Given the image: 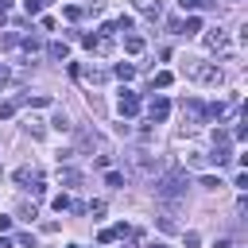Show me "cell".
I'll return each instance as SVG.
<instances>
[{
    "label": "cell",
    "instance_id": "6da1fadb",
    "mask_svg": "<svg viewBox=\"0 0 248 248\" xmlns=\"http://www.w3.org/2000/svg\"><path fill=\"white\" fill-rule=\"evenodd\" d=\"M186 186H190V174L186 170H167V174H159L155 194L163 202H178V198H186Z\"/></svg>",
    "mask_w": 248,
    "mask_h": 248
},
{
    "label": "cell",
    "instance_id": "7a4b0ae2",
    "mask_svg": "<svg viewBox=\"0 0 248 248\" xmlns=\"http://www.w3.org/2000/svg\"><path fill=\"white\" fill-rule=\"evenodd\" d=\"M182 74H186L190 81H202V85H221V66H217V62L186 58V62H182Z\"/></svg>",
    "mask_w": 248,
    "mask_h": 248
},
{
    "label": "cell",
    "instance_id": "3957f363",
    "mask_svg": "<svg viewBox=\"0 0 248 248\" xmlns=\"http://www.w3.org/2000/svg\"><path fill=\"white\" fill-rule=\"evenodd\" d=\"M205 46H209L213 54H229V50H232V39H229L225 27H213V31H205Z\"/></svg>",
    "mask_w": 248,
    "mask_h": 248
},
{
    "label": "cell",
    "instance_id": "277c9868",
    "mask_svg": "<svg viewBox=\"0 0 248 248\" xmlns=\"http://www.w3.org/2000/svg\"><path fill=\"white\" fill-rule=\"evenodd\" d=\"M182 116H186V128H198V124H205V105L198 97H186L182 101Z\"/></svg>",
    "mask_w": 248,
    "mask_h": 248
},
{
    "label": "cell",
    "instance_id": "5b68a950",
    "mask_svg": "<svg viewBox=\"0 0 248 248\" xmlns=\"http://www.w3.org/2000/svg\"><path fill=\"white\" fill-rule=\"evenodd\" d=\"M147 116H151V124H163V120H167V116H170V101H167V97H159V93H155V97H151V101H147Z\"/></svg>",
    "mask_w": 248,
    "mask_h": 248
},
{
    "label": "cell",
    "instance_id": "8992f818",
    "mask_svg": "<svg viewBox=\"0 0 248 248\" xmlns=\"http://www.w3.org/2000/svg\"><path fill=\"white\" fill-rule=\"evenodd\" d=\"M81 43H85L93 54H108V50H112V35H101V31H93V35H81Z\"/></svg>",
    "mask_w": 248,
    "mask_h": 248
},
{
    "label": "cell",
    "instance_id": "52a82bcc",
    "mask_svg": "<svg viewBox=\"0 0 248 248\" xmlns=\"http://www.w3.org/2000/svg\"><path fill=\"white\" fill-rule=\"evenodd\" d=\"M140 108H143V105H140V97H136L132 89H124V93L116 97V112H120V116H136Z\"/></svg>",
    "mask_w": 248,
    "mask_h": 248
},
{
    "label": "cell",
    "instance_id": "ba28073f",
    "mask_svg": "<svg viewBox=\"0 0 248 248\" xmlns=\"http://www.w3.org/2000/svg\"><path fill=\"white\" fill-rule=\"evenodd\" d=\"M70 74H74V78H85V81H93V85H101V81L108 78V74L97 70V66H70Z\"/></svg>",
    "mask_w": 248,
    "mask_h": 248
},
{
    "label": "cell",
    "instance_id": "9c48e42d",
    "mask_svg": "<svg viewBox=\"0 0 248 248\" xmlns=\"http://www.w3.org/2000/svg\"><path fill=\"white\" fill-rule=\"evenodd\" d=\"M132 8H136L140 16H147V19H159V16H163L159 0H132Z\"/></svg>",
    "mask_w": 248,
    "mask_h": 248
},
{
    "label": "cell",
    "instance_id": "30bf717a",
    "mask_svg": "<svg viewBox=\"0 0 248 248\" xmlns=\"http://www.w3.org/2000/svg\"><path fill=\"white\" fill-rule=\"evenodd\" d=\"M78 147H81V151H93V147L105 151V140H101L97 132H78Z\"/></svg>",
    "mask_w": 248,
    "mask_h": 248
},
{
    "label": "cell",
    "instance_id": "8fae6325",
    "mask_svg": "<svg viewBox=\"0 0 248 248\" xmlns=\"http://www.w3.org/2000/svg\"><path fill=\"white\" fill-rule=\"evenodd\" d=\"M43 174H39V167H19L16 170V182H23V186H31V182H39Z\"/></svg>",
    "mask_w": 248,
    "mask_h": 248
},
{
    "label": "cell",
    "instance_id": "7c38bea8",
    "mask_svg": "<svg viewBox=\"0 0 248 248\" xmlns=\"http://www.w3.org/2000/svg\"><path fill=\"white\" fill-rule=\"evenodd\" d=\"M58 182H62V186H81V170L62 167V170H58Z\"/></svg>",
    "mask_w": 248,
    "mask_h": 248
},
{
    "label": "cell",
    "instance_id": "4fadbf2b",
    "mask_svg": "<svg viewBox=\"0 0 248 248\" xmlns=\"http://www.w3.org/2000/svg\"><path fill=\"white\" fill-rule=\"evenodd\" d=\"M124 50L128 54H143V35H124Z\"/></svg>",
    "mask_w": 248,
    "mask_h": 248
},
{
    "label": "cell",
    "instance_id": "5bb4252c",
    "mask_svg": "<svg viewBox=\"0 0 248 248\" xmlns=\"http://www.w3.org/2000/svg\"><path fill=\"white\" fill-rule=\"evenodd\" d=\"M19 46H23V50H27V54H35V50H39V46H43V39H39V35H35V31H31V35H23V39H19Z\"/></svg>",
    "mask_w": 248,
    "mask_h": 248
},
{
    "label": "cell",
    "instance_id": "9a60e30c",
    "mask_svg": "<svg viewBox=\"0 0 248 248\" xmlns=\"http://www.w3.org/2000/svg\"><path fill=\"white\" fill-rule=\"evenodd\" d=\"M112 74H116L120 81H132V78H136V66H132V62H116V70H112Z\"/></svg>",
    "mask_w": 248,
    "mask_h": 248
},
{
    "label": "cell",
    "instance_id": "2e32d148",
    "mask_svg": "<svg viewBox=\"0 0 248 248\" xmlns=\"http://www.w3.org/2000/svg\"><path fill=\"white\" fill-rule=\"evenodd\" d=\"M232 143V132L229 128H213V147H229Z\"/></svg>",
    "mask_w": 248,
    "mask_h": 248
},
{
    "label": "cell",
    "instance_id": "e0dca14e",
    "mask_svg": "<svg viewBox=\"0 0 248 248\" xmlns=\"http://www.w3.org/2000/svg\"><path fill=\"white\" fill-rule=\"evenodd\" d=\"M136 167H140V170H155V167H159V159H151L147 151H140V155H136Z\"/></svg>",
    "mask_w": 248,
    "mask_h": 248
},
{
    "label": "cell",
    "instance_id": "ac0fdd59",
    "mask_svg": "<svg viewBox=\"0 0 248 248\" xmlns=\"http://www.w3.org/2000/svg\"><path fill=\"white\" fill-rule=\"evenodd\" d=\"M46 54H50V58H58V62H62V58H66V54H70V46H66V43H50V46H46Z\"/></svg>",
    "mask_w": 248,
    "mask_h": 248
},
{
    "label": "cell",
    "instance_id": "d6986e66",
    "mask_svg": "<svg viewBox=\"0 0 248 248\" xmlns=\"http://www.w3.org/2000/svg\"><path fill=\"white\" fill-rule=\"evenodd\" d=\"M151 81H155V89H167V85L174 81V74H170V70H159V74H155Z\"/></svg>",
    "mask_w": 248,
    "mask_h": 248
},
{
    "label": "cell",
    "instance_id": "ffe728a7",
    "mask_svg": "<svg viewBox=\"0 0 248 248\" xmlns=\"http://www.w3.org/2000/svg\"><path fill=\"white\" fill-rule=\"evenodd\" d=\"M23 128H27V132H31L35 140L43 136V120H39V116H27V124H23Z\"/></svg>",
    "mask_w": 248,
    "mask_h": 248
},
{
    "label": "cell",
    "instance_id": "44dd1931",
    "mask_svg": "<svg viewBox=\"0 0 248 248\" xmlns=\"http://www.w3.org/2000/svg\"><path fill=\"white\" fill-rule=\"evenodd\" d=\"M50 124H54V132H70V116H66V112H54Z\"/></svg>",
    "mask_w": 248,
    "mask_h": 248
},
{
    "label": "cell",
    "instance_id": "7402d4cb",
    "mask_svg": "<svg viewBox=\"0 0 248 248\" xmlns=\"http://www.w3.org/2000/svg\"><path fill=\"white\" fill-rule=\"evenodd\" d=\"M19 217H23V221H35V217H39V209H35L31 202H19Z\"/></svg>",
    "mask_w": 248,
    "mask_h": 248
},
{
    "label": "cell",
    "instance_id": "603a6c76",
    "mask_svg": "<svg viewBox=\"0 0 248 248\" xmlns=\"http://www.w3.org/2000/svg\"><path fill=\"white\" fill-rule=\"evenodd\" d=\"M182 31H186V35H198V31H202V19H198V16H190V19L182 23Z\"/></svg>",
    "mask_w": 248,
    "mask_h": 248
},
{
    "label": "cell",
    "instance_id": "cb8c5ba5",
    "mask_svg": "<svg viewBox=\"0 0 248 248\" xmlns=\"http://www.w3.org/2000/svg\"><path fill=\"white\" fill-rule=\"evenodd\" d=\"M209 159H213L217 167H225V163H229V147H213V155H209Z\"/></svg>",
    "mask_w": 248,
    "mask_h": 248
},
{
    "label": "cell",
    "instance_id": "d4e9b609",
    "mask_svg": "<svg viewBox=\"0 0 248 248\" xmlns=\"http://www.w3.org/2000/svg\"><path fill=\"white\" fill-rule=\"evenodd\" d=\"M105 182H108L112 190H120V186H124V174H120V170H108V174H105Z\"/></svg>",
    "mask_w": 248,
    "mask_h": 248
},
{
    "label": "cell",
    "instance_id": "484cf974",
    "mask_svg": "<svg viewBox=\"0 0 248 248\" xmlns=\"http://www.w3.org/2000/svg\"><path fill=\"white\" fill-rule=\"evenodd\" d=\"M202 186H205V190H221V178H217V174H202Z\"/></svg>",
    "mask_w": 248,
    "mask_h": 248
},
{
    "label": "cell",
    "instance_id": "4316f807",
    "mask_svg": "<svg viewBox=\"0 0 248 248\" xmlns=\"http://www.w3.org/2000/svg\"><path fill=\"white\" fill-rule=\"evenodd\" d=\"M0 43L12 50V46H19V35H16V31H4V39H0Z\"/></svg>",
    "mask_w": 248,
    "mask_h": 248
},
{
    "label": "cell",
    "instance_id": "83f0119b",
    "mask_svg": "<svg viewBox=\"0 0 248 248\" xmlns=\"http://www.w3.org/2000/svg\"><path fill=\"white\" fill-rule=\"evenodd\" d=\"M50 205H54V209H58V213H62V209H70V205H74V202H70V198H66V194H58V198H54V202H50Z\"/></svg>",
    "mask_w": 248,
    "mask_h": 248
},
{
    "label": "cell",
    "instance_id": "f1b7e54d",
    "mask_svg": "<svg viewBox=\"0 0 248 248\" xmlns=\"http://www.w3.org/2000/svg\"><path fill=\"white\" fill-rule=\"evenodd\" d=\"M16 244H19V248H35V236H31V232H19Z\"/></svg>",
    "mask_w": 248,
    "mask_h": 248
},
{
    "label": "cell",
    "instance_id": "f546056e",
    "mask_svg": "<svg viewBox=\"0 0 248 248\" xmlns=\"http://www.w3.org/2000/svg\"><path fill=\"white\" fill-rule=\"evenodd\" d=\"M23 8H27V16H39L43 12V0H23Z\"/></svg>",
    "mask_w": 248,
    "mask_h": 248
},
{
    "label": "cell",
    "instance_id": "4dcf8cb0",
    "mask_svg": "<svg viewBox=\"0 0 248 248\" xmlns=\"http://www.w3.org/2000/svg\"><path fill=\"white\" fill-rule=\"evenodd\" d=\"M66 19H81V8L78 4H66Z\"/></svg>",
    "mask_w": 248,
    "mask_h": 248
},
{
    "label": "cell",
    "instance_id": "1f68e13d",
    "mask_svg": "<svg viewBox=\"0 0 248 248\" xmlns=\"http://www.w3.org/2000/svg\"><path fill=\"white\" fill-rule=\"evenodd\" d=\"M31 105H35V108H46V105H50V97H46V93H39V97H31Z\"/></svg>",
    "mask_w": 248,
    "mask_h": 248
},
{
    "label": "cell",
    "instance_id": "d6a6232c",
    "mask_svg": "<svg viewBox=\"0 0 248 248\" xmlns=\"http://www.w3.org/2000/svg\"><path fill=\"white\" fill-rule=\"evenodd\" d=\"M12 112H16V101H8V105H0V120H8Z\"/></svg>",
    "mask_w": 248,
    "mask_h": 248
},
{
    "label": "cell",
    "instance_id": "836d02e7",
    "mask_svg": "<svg viewBox=\"0 0 248 248\" xmlns=\"http://www.w3.org/2000/svg\"><path fill=\"white\" fill-rule=\"evenodd\" d=\"M178 8L182 12H194V8H202V0H178Z\"/></svg>",
    "mask_w": 248,
    "mask_h": 248
},
{
    "label": "cell",
    "instance_id": "e575fe53",
    "mask_svg": "<svg viewBox=\"0 0 248 248\" xmlns=\"http://www.w3.org/2000/svg\"><path fill=\"white\" fill-rule=\"evenodd\" d=\"M12 229V217H0V232H8Z\"/></svg>",
    "mask_w": 248,
    "mask_h": 248
},
{
    "label": "cell",
    "instance_id": "d590c367",
    "mask_svg": "<svg viewBox=\"0 0 248 248\" xmlns=\"http://www.w3.org/2000/svg\"><path fill=\"white\" fill-rule=\"evenodd\" d=\"M213 248H232V240H229V236H221V240H217Z\"/></svg>",
    "mask_w": 248,
    "mask_h": 248
},
{
    "label": "cell",
    "instance_id": "8d00e7d4",
    "mask_svg": "<svg viewBox=\"0 0 248 248\" xmlns=\"http://www.w3.org/2000/svg\"><path fill=\"white\" fill-rule=\"evenodd\" d=\"M8 8H12V0H0V12H8Z\"/></svg>",
    "mask_w": 248,
    "mask_h": 248
},
{
    "label": "cell",
    "instance_id": "74e56055",
    "mask_svg": "<svg viewBox=\"0 0 248 248\" xmlns=\"http://www.w3.org/2000/svg\"><path fill=\"white\" fill-rule=\"evenodd\" d=\"M147 248H167V244H163V240H151V244H147Z\"/></svg>",
    "mask_w": 248,
    "mask_h": 248
},
{
    "label": "cell",
    "instance_id": "f35d334b",
    "mask_svg": "<svg viewBox=\"0 0 248 248\" xmlns=\"http://www.w3.org/2000/svg\"><path fill=\"white\" fill-rule=\"evenodd\" d=\"M0 248H12V240H4V236H0Z\"/></svg>",
    "mask_w": 248,
    "mask_h": 248
},
{
    "label": "cell",
    "instance_id": "ab89813d",
    "mask_svg": "<svg viewBox=\"0 0 248 248\" xmlns=\"http://www.w3.org/2000/svg\"><path fill=\"white\" fill-rule=\"evenodd\" d=\"M4 74H8V70H4V66H0V78H4Z\"/></svg>",
    "mask_w": 248,
    "mask_h": 248
},
{
    "label": "cell",
    "instance_id": "60d3db41",
    "mask_svg": "<svg viewBox=\"0 0 248 248\" xmlns=\"http://www.w3.org/2000/svg\"><path fill=\"white\" fill-rule=\"evenodd\" d=\"M4 16H8V12H0V23H4Z\"/></svg>",
    "mask_w": 248,
    "mask_h": 248
},
{
    "label": "cell",
    "instance_id": "b9f144b4",
    "mask_svg": "<svg viewBox=\"0 0 248 248\" xmlns=\"http://www.w3.org/2000/svg\"><path fill=\"white\" fill-rule=\"evenodd\" d=\"M70 248H78V244H70Z\"/></svg>",
    "mask_w": 248,
    "mask_h": 248
}]
</instances>
